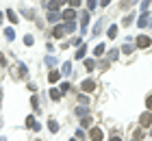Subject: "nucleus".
Masks as SVG:
<instances>
[{
    "mask_svg": "<svg viewBox=\"0 0 152 141\" xmlns=\"http://www.w3.org/2000/svg\"><path fill=\"white\" fill-rule=\"evenodd\" d=\"M4 37L9 39V41H13V37H15V33H13V28H4Z\"/></svg>",
    "mask_w": 152,
    "mask_h": 141,
    "instance_id": "obj_16",
    "label": "nucleus"
},
{
    "mask_svg": "<svg viewBox=\"0 0 152 141\" xmlns=\"http://www.w3.org/2000/svg\"><path fill=\"white\" fill-rule=\"evenodd\" d=\"M109 2H111V0H100V4H102V7H107Z\"/></svg>",
    "mask_w": 152,
    "mask_h": 141,
    "instance_id": "obj_36",
    "label": "nucleus"
},
{
    "mask_svg": "<svg viewBox=\"0 0 152 141\" xmlns=\"http://www.w3.org/2000/svg\"><path fill=\"white\" fill-rule=\"evenodd\" d=\"M46 7H48V11H50V13H57L61 4L57 2V0H50V2H46Z\"/></svg>",
    "mask_w": 152,
    "mask_h": 141,
    "instance_id": "obj_8",
    "label": "nucleus"
},
{
    "mask_svg": "<svg viewBox=\"0 0 152 141\" xmlns=\"http://www.w3.org/2000/svg\"><path fill=\"white\" fill-rule=\"evenodd\" d=\"M52 35H54V37H63V35H65V31H63V26H54V31H52Z\"/></svg>",
    "mask_w": 152,
    "mask_h": 141,
    "instance_id": "obj_14",
    "label": "nucleus"
},
{
    "mask_svg": "<svg viewBox=\"0 0 152 141\" xmlns=\"http://www.w3.org/2000/svg\"><path fill=\"white\" fill-rule=\"evenodd\" d=\"M109 54H111V59H117V54H120V50H117V48H113V50L109 52Z\"/></svg>",
    "mask_w": 152,
    "mask_h": 141,
    "instance_id": "obj_33",
    "label": "nucleus"
},
{
    "mask_svg": "<svg viewBox=\"0 0 152 141\" xmlns=\"http://www.w3.org/2000/svg\"><path fill=\"white\" fill-rule=\"evenodd\" d=\"M76 115H87V109L85 107H78V109H76Z\"/></svg>",
    "mask_w": 152,
    "mask_h": 141,
    "instance_id": "obj_30",
    "label": "nucleus"
},
{
    "mask_svg": "<svg viewBox=\"0 0 152 141\" xmlns=\"http://www.w3.org/2000/svg\"><path fill=\"white\" fill-rule=\"evenodd\" d=\"M50 98H52L54 102H57V100H61V91H59V89H52V91H50Z\"/></svg>",
    "mask_w": 152,
    "mask_h": 141,
    "instance_id": "obj_17",
    "label": "nucleus"
},
{
    "mask_svg": "<svg viewBox=\"0 0 152 141\" xmlns=\"http://www.w3.org/2000/svg\"><path fill=\"white\" fill-rule=\"evenodd\" d=\"M48 128H50V132H59V124L54 122V119H50V122H48Z\"/></svg>",
    "mask_w": 152,
    "mask_h": 141,
    "instance_id": "obj_15",
    "label": "nucleus"
},
{
    "mask_svg": "<svg viewBox=\"0 0 152 141\" xmlns=\"http://www.w3.org/2000/svg\"><path fill=\"white\" fill-rule=\"evenodd\" d=\"M7 18L11 20V24H18V22H20V20H18V15H15V11H11V9L7 11Z\"/></svg>",
    "mask_w": 152,
    "mask_h": 141,
    "instance_id": "obj_11",
    "label": "nucleus"
},
{
    "mask_svg": "<svg viewBox=\"0 0 152 141\" xmlns=\"http://www.w3.org/2000/svg\"><path fill=\"white\" fill-rule=\"evenodd\" d=\"M61 18H65L67 22H74V18H76V11H74V9H65V11H63V15H61Z\"/></svg>",
    "mask_w": 152,
    "mask_h": 141,
    "instance_id": "obj_6",
    "label": "nucleus"
},
{
    "mask_svg": "<svg viewBox=\"0 0 152 141\" xmlns=\"http://www.w3.org/2000/svg\"><path fill=\"white\" fill-rule=\"evenodd\" d=\"M96 4H98L96 0H87V7H89V9H96Z\"/></svg>",
    "mask_w": 152,
    "mask_h": 141,
    "instance_id": "obj_34",
    "label": "nucleus"
},
{
    "mask_svg": "<svg viewBox=\"0 0 152 141\" xmlns=\"http://www.w3.org/2000/svg\"><path fill=\"white\" fill-rule=\"evenodd\" d=\"M150 2H152V0H141V11H143V13H148V7H150Z\"/></svg>",
    "mask_w": 152,
    "mask_h": 141,
    "instance_id": "obj_22",
    "label": "nucleus"
},
{
    "mask_svg": "<svg viewBox=\"0 0 152 141\" xmlns=\"http://www.w3.org/2000/svg\"><path fill=\"white\" fill-rule=\"evenodd\" d=\"M70 141H78V139H70Z\"/></svg>",
    "mask_w": 152,
    "mask_h": 141,
    "instance_id": "obj_40",
    "label": "nucleus"
},
{
    "mask_svg": "<svg viewBox=\"0 0 152 141\" xmlns=\"http://www.w3.org/2000/svg\"><path fill=\"white\" fill-rule=\"evenodd\" d=\"M111 141H122V139L117 137V135H113V137H111Z\"/></svg>",
    "mask_w": 152,
    "mask_h": 141,
    "instance_id": "obj_37",
    "label": "nucleus"
},
{
    "mask_svg": "<svg viewBox=\"0 0 152 141\" xmlns=\"http://www.w3.org/2000/svg\"><path fill=\"white\" fill-rule=\"evenodd\" d=\"M133 20H135V15H126V18H124V26H130V22H133Z\"/></svg>",
    "mask_w": 152,
    "mask_h": 141,
    "instance_id": "obj_24",
    "label": "nucleus"
},
{
    "mask_svg": "<svg viewBox=\"0 0 152 141\" xmlns=\"http://www.w3.org/2000/svg\"><path fill=\"white\" fill-rule=\"evenodd\" d=\"M61 78V72H50V74H48V80H50V83H57Z\"/></svg>",
    "mask_w": 152,
    "mask_h": 141,
    "instance_id": "obj_13",
    "label": "nucleus"
},
{
    "mask_svg": "<svg viewBox=\"0 0 152 141\" xmlns=\"http://www.w3.org/2000/svg\"><path fill=\"white\" fill-rule=\"evenodd\" d=\"M80 126H85V128H89V126H91V117H85V119L80 122Z\"/></svg>",
    "mask_w": 152,
    "mask_h": 141,
    "instance_id": "obj_27",
    "label": "nucleus"
},
{
    "mask_svg": "<svg viewBox=\"0 0 152 141\" xmlns=\"http://www.w3.org/2000/svg\"><path fill=\"white\" fill-rule=\"evenodd\" d=\"M150 135H152V130H150Z\"/></svg>",
    "mask_w": 152,
    "mask_h": 141,
    "instance_id": "obj_41",
    "label": "nucleus"
},
{
    "mask_svg": "<svg viewBox=\"0 0 152 141\" xmlns=\"http://www.w3.org/2000/svg\"><path fill=\"white\" fill-rule=\"evenodd\" d=\"M107 37L109 39H115L117 37V24H111V26L107 28Z\"/></svg>",
    "mask_w": 152,
    "mask_h": 141,
    "instance_id": "obj_7",
    "label": "nucleus"
},
{
    "mask_svg": "<svg viewBox=\"0 0 152 141\" xmlns=\"http://www.w3.org/2000/svg\"><path fill=\"white\" fill-rule=\"evenodd\" d=\"M89 139H91V141H102V139H104V132H102L100 128H91V132H89Z\"/></svg>",
    "mask_w": 152,
    "mask_h": 141,
    "instance_id": "obj_4",
    "label": "nucleus"
},
{
    "mask_svg": "<svg viewBox=\"0 0 152 141\" xmlns=\"http://www.w3.org/2000/svg\"><path fill=\"white\" fill-rule=\"evenodd\" d=\"M102 52H104V44H98V46L94 48V54H96V56H100Z\"/></svg>",
    "mask_w": 152,
    "mask_h": 141,
    "instance_id": "obj_18",
    "label": "nucleus"
},
{
    "mask_svg": "<svg viewBox=\"0 0 152 141\" xmlns=\"http://www.w3.org/2000/svg\"><path fill=\"white\" fill-rule=\"evenodd\" d=\"M46 65H57V59H54V56H46Z\"/></svg>",
    "mask_w": 152,
    "mask_h": 141,
    "instance_id": "obj_23",
    "label": "nucleus"
},
{
    "mask_svg": "<svg viewBox=\"0 0 152 141\" xmlns=\"http://www.w3.org/2000/svg\"><path fill=\"white\" fill-rule=\"evenodd\" d=\"M61 15H59V13H50V15H48V22H57V20H59Z\"/></svg>",
    "mask_w": 152,
    "mask_h": 141,
    "instance_id": "obj_25",
    "label": "nucleus"
},
{
    "mask_svg": "<svg viewBox=\"0 0 152 141\" xmlns=\"http://www.w3.org/2000/svg\"><path fill=\"white\" fill-rule=\"evenodd\" d=\"M85 52H87V48H85V46H80L78 50H76V54H74V59H78V61H80L83 56H85Z\"/></svg>",
    "mask_w": 152,
    "mask_h": 141,
    "instance_id": "obj_12",
    "label": "nucleus"
},
{
    "mask_svg": "<svg viewBox=\"0 0 152 141\" xmlns=\"http://www.w3.org/2000/svg\"><path fill=\"white\" fill-rule=\"evenodd\" d=\"M0 24H2V13H0Z\"/></svg>",
    "mask_w": 152,
    "mask_h": 141,
    "instance_id": "obj_39",
    "label": "nucleus"
},
{
    "mask_svg": "<svg viewBox=\"0 0 152 141\" xmlns=\"http://www.w3.org/2000/svg\"><path fill=\"white\" fill-rule=\"evenodd\" d=\"M57 2H59V4H63V2H65V0H57Z\"/></svg>",
    "mask_w": 152,
    "mask_h": 141,
    "instance_id": "obj_38",
    "label": "nucleus"
},
{
    "mask_svg": "<svg viewBox=\"0 0 152 141\" xmlns=\"http://www.w3.org/2000/svg\"><path fill=\"white\" fill-rule=\"evenodd\" d=\"M26 126H31L33 130H39V128H41V126L35 122V117H26Z\"/></svg>",
    "mask_w": 152,
    "mask_h": 141,
    "instance_id": "obj_9",
    "label": "nucleus"
},
{
    "mask_svg": "<svg viewBox=\"0 0 152 141\" xmlns=\"http://www.w3.org/2000/svg\"><path fill=\"white\" fill-rule=\"evenodd\" d=\"M87 22H89V13H87V11H83V13H80V28H83V31H85Z\"/></svg>",
    "mask_w": 152,
    "mask_h": 141,
    "instance_id": "obj_10",
    "label": "nucleus"
},
{
    "mask_svg": "<svg viewBox=\"0 0 152 141\" xmlns=\"http://www.w3.org/2000/svg\"><path fill=\"white\" fill-rule=\"evenodd\" d=\"M122 52H124V54H130V52H133V48H130V46L126 44V46H124V48H122Z\"/></svg>",
    "mask_w": 152,
    "mask_h": 141,
    "instance_id": "obj_32",
    "label": "nucleus"
},
{
    "mask_svg": "<svg viewBox=\"0 0 152 141\" xmlns=\"http://www.w3.org/2000/svg\"><path fill=\"white\" fill-rule=\"evenodd\" d=\"M70 89H72V85H70V83H63V85L59 87V91H61V94H67Z\"/></svg>",
    "mask_w": 152,
    "mask_h": 141,
    "instance_id": "obj_19",
    "label": "nucleus"
},
{
    "mask_svg": "<svg viewBox=\"0 0 152 141\" xmlns=\"http://www.w3.org/2000/svg\"><path fill=\"white\" fill-rule=\"evenodd\" d=\"M70 4H72V9H78V7H80V0H70Z\"/></svg>",
    "mask_w": 152,
    "mask_h": 141,
    "instance_id": "obj_31",
    "label": "nucleus"
},
{
    "mask_svg": "<svg viewBox=\"0 0 152 141\" xmlns=\"http://www.w3.org/2000/svg\"><path fill=\"white\" fill-rule=\"evenodd\" d=\"M150 24H152V20H150L148 13H143V15L139 18V22H137V26H139V28H146V26H150Z\"/></svg>",
    "mask_w": 152,
    "mask_h": 141,
    "instance_id": "obj_5",
    "label": "nucleus"
},
{
    "mask_svg": "<svg viewBox=\"0 0 152 141\" xmlns=\"http://www.w3.org/2000/svg\"><path fill=\"white\" fill-rule=\"evenodd\" d=\"M139 124H141V128H150V126H152V111L143 113V115L139 117Z\"/></svg>",
    "mask_w": 152,
    "mask_h": 141,
    "instance_id": "obj_1",
    "label": "nucleus"
},
{
    "mask_svg": "<svg viewBox=\"0 0 152 141\" xmlns=\"http://www.w3.org/2000/svg\"><path fill=\"white\" fill-rule=\"evenodd\" d=\"M63 74H72V65L70 63H63Z\"/></svg>",
    "mask_w": 152,
    "mask_h": 141,
    "instance_id": "obj_28",
    "label": "nucleus"
},
{
    "mask_svg": "<svg viewBox=\"0 0 152 141\" xmlns=\"http://www.w3.org/2000/svg\"><path fill=\"white\" fill-rule=\"evenodd\" d=\"M146 107H148V111H152V94L146 98Z\"/></svg>",
    "mask_w": 152,
    "mask_h": 141,
    "instance_id": "obj_29",
    "label": "nucleus"
},
{
    "mask_svg": "<svg viewBox=\"0 0 152 141\" xmlns=\"http://www.w3.org/2000/svg\"><path fill=\"white\" fill-rule=\"evenodd\" d=\"M80 89L85 91V94H91V91L96 89V80H91V78H87V80H83L80 83Z\"/></svg>",
    "mask_w": 152,
    "mask_h": 141,
    "instance_id": "obj_3",
    "label": "nucleus"
},
{
    "mask_svg": "<svg viewBox=\"0 0 152 141\" xmlns=\"http://www.w3.org/2000/svg\"><path fill=\"white\" fill-rule=\"evenodd\" d=\"M74 28H76V24H74V22H67V24L63 26V31H65V33H72Z\"/></svg>",
    "mask_w": 152,
    "mask_h": 141,
    "instance_id": "obj_21",
    "label": "nucleus"
},
{
    "mask_svg": "<svg viewBox=\"0 0 152 141\" xmlns=\"http://www.w3.org/2000/svg\"><path fill=\"white\" fill-rule=\"evenodd\" d=\"M0 65H7V59H4L2 54H0Z\"/></svg>",
    "mask_w": 152,
    "mask_h": 141,
    "instance_id": "obj_35",
    "label": "nucleus"
},
{
    "mask_svg": "<svg viewBox=\"0 0 152 141\" xmlns=\"http://www.w3.org/2000/svg\"><path fill=\"white\" fill-rule=\"evenodd\" d=\"M85 67L89 69V72H91V69L96 67V61H94V59H87V61H85Z\"/></svg>",
    "mask_w": 152,
    "mask_h": 141,
    "instance_id": "obj_20",
    "label": "nucleus"
},
{
    "mask_svg": "<svg viewBox=\"0 0 152 141\" xmlns=\"http://www.w3.org/2000/svg\"><path fill=\"white\" fill-rule=\"evenodd\" d=\"M24 44H26V46H33V44H35V39H33L31 35H26V37H24Z\"/></svg>",
    "mask_w": 152,
    "mask_h": 141,
    "instance_id": "obj_26",
    "label": "nucleus"
},
{
    "mask_svg": "<svg viewBox=\"0 0 152 141\" xmlns=\"http://www.w3.org/2000/svg\"><path fill=\"white\" fill-rule=\"evenodd\" d=\"M150 44H152V39L148 37V35H139V37H137V48H141V50L150 48Z\"/></svg>",
    "mask_w": 152,
    "mask_h": 141,
    "instance_id": "obj_2",
    "label": "nucleus"
}]
</instances>
